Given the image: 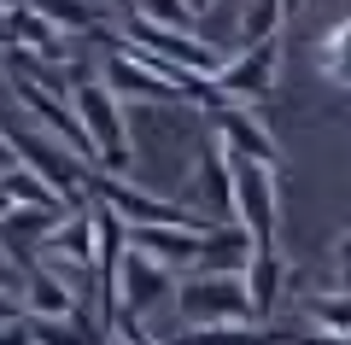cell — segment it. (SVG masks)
<instances>
[{"label":"cell","mask_w":351,"mask_h":345,"mask_svg":"<svg viewBox=\"0 0 351 345\" xmlns=\"http://www.w3.org/2000/svg\"><path fill=\"white\" fill-rule=\"evenodd\" d=\"M228 164H234L240 228L258 240V252H276V235H281V182H276V164H252V158H228Z\"/></svg>","instance_id":"obj_5"},{"label":"cell","mask_w":351,"mask_h":345,"mask_svg":"<svg viewBox=\"0 0 351 345\" xmlns=\"http://www.w3.org/2000/svg\"><path fill=\"white\" fill-rule=\"evenodd\" d=\"M322 71L334 76L339 88H351V18H339L334 36L322 41Z\"/></svg>","instance_id":"obj_21"},{"label":"cell","mask_w":351,"mask_h":345,"mask_svg":"<svg viewBox=\"0 0 351 345\" xmlns=\"http://www.w3.org/2000/svg\"><path fill=\"white\" fill-rule=\"evenodd\" d=\"M182 205L199 211L211 228H228L240 222V205H234V164L217 141H199V164H193V182L182 187Z\"/></svg>","instance_id":"obj_6"},{"label":"cell","mask_w":351,"mask_h":345,"mask_svg":"<svg viewBox=\"0 0 351 345\" xmlns=\"http://www.w3.org/2000/svg\"><path fill=\"white\" fill-rule=\"evenodd\" d=\"M281 24H287V6H281V0H252V6H240V18H234V53H252V47L281 41Z\"/></svg>","instance_id":"obj_14"},{"label":"cell","mask_w":351,"mask_h":345,"mask_svg":"<svg viewBox=\"0 0 351 345\" xmlns=\"http://www.w3.org/2000/svg\"><path fill=\"white\" fill-rule=\"evenodd\" d=\"M182 345H281V333L276 328H199V333H188Z\"/></svg>","instance_id":"obj_19"},{"label":"cell","mask_w":351,"mask_h":345,"mask_svg":"<svg viewBox=\"0 0 351 345\" xmlns=\"http://www.w3.org/2000/svg\"><path fill=\"white\" fill-rule=\"evenodd\" d=\"M258 263V240L240 228V222H228V228H211L199 246V270L193 275H240L246 281V270Z\"/></svg>","instance_id":"obj_13"},{"label":"cell","mask_w":351,"mask_h":345,"mask_svg":"<svg viewBox=\"0 0 351 345\" xmlns=\"http://www.w3.org/2000/svg\"><path fill=\"white\" fill-rule=\"evenodd\" d=\"M176 316L188 322V333H199V328H252L258 310H252V293L240 275H188L176 287Z\"/></svg>","instance_id":"obj_4"},{"label":"cell","mask_w":351,"mask_h":345,"mask_svg":"<svg viewBox=\"0 0 351 345\" xmlns=\"http://www.w3.org/2000/svg\"><path fill=\"white\" fill-rule=\"evenodd\" d=\"M334 275H339V293H351V235L334 240Z\"/></svg>","instance_id":"obj_23"},{"label":"cell","mask_w":351,"mask_h":345,"mask_svg":"<svg viewBox=\"0 0 351 345\" xmlns=\"http://www.w3.org/2000/svg\"><path fill=\"white\" fill-rule=\"evenodd\" d=\"M41 258H47L53 270L100 275V235H94V205H88V211H71V217H64V228L47 240V252H41Z\"/></svg>","instance_id":"obj_9"},{"label":"cell","mask_w":351,"mask_h":345,"mask_svg":"<svg viewBox=\"0 0 351 345\" xmlns=\"http://www.w3.org/2000/svg\"><path fill=\"white\" fill-rule=\"evenodd\" d=\"M299 345H351V340H334V333H304Z\"/></svg>","instance_id":"obj_24"},{"label":"cell","mask_w":351,"mask_h":345,"mask_svg":"<svg viewBox=\"0 0 351 345\" xmlns=\"http://www.w3.org/2000/svg\"><path fill=\"white\" fill-rule=\"evenodd\" d=\"M176 287H182V281H176L164 263H152L147 252L129 246V258H123V270H117L112 293H117V305H123V316H141V322H147L158 305H176Z\"/></svg>","instance_id":"obj_7"},{"label":"cell","mask_w":351,"mask_h":345,"mask_svg":"<svg viewBox=\"0 0 351 345\" xmlns=\"http://www.w3.org/2000/svg\"><path fill=\"white\" fill-rule=\"evenodd\" d=\"M41 12L59 24V36H76V29H100V24H106L100 6H82V0H47Z\"/></svg>","instance_id":"obj_20"},{"label":"cell","mask_w":351,"mask_h":345,"mask_svg":"<svg viewBox=\"0 0 351 345\" xmlns=\"http://www.w3.org/2000/svg\"><path fill=\"white\" fill-rule=\"evenodd\" d=\"M6 147H12V164L36 170L41 182H47L53 193L64 199V211H88V205H94V164H82L71 147H59L53 135L24 129V123L6 129Z\"/></svg>","instance_id":"obj_2"},{"label":"cell","mask_w":351,"mask_h":345,"mask_svg":"<svg viewBox=\"0 0 351 345\" xmlns=\"http://www.w3.org/2000/svg\"><path fill=\"white\" fill-rule=\"evenodd\" d=\"M6 41H12V53L64 59V36H59V24H53L41 6H29V0H12V6H6Z\"/></svg>","instance_id":"obj_12"},{"label":"cell","mask_w":351,"mask_h":345,"mask_svg":"<svg viewBox=\"0 0 351 345\" xmlns=\"http://www.w3.org/2000/svg\"><path fill=\"white\" fill-rule=\"evenodd\" d=\"M304 322L311 333H334V340H351V293L328 287V293H311L304 298Z\"/></svg>","instance_id":"obj_17"},{"label":"cell","mask_w":351,"mask_h":345,"mask_svg":"<svg viewBox=\"0 0 351 345\" xmlns=\"http://www.w3.org/2000/svg\"><path fill=\"white\" fill-rule=\"evenodd\" d=\"M6 211H64V199L24 164H6Z\"/></svg>","instance_id":"obj_16"},{"label":"cell","mask_w":351,"mask_h":345,"mask_svg":"<svg viewBox=\"0 0 351 345\" xmlns=\"http://www.w3.org/2000/svg\"><path fill=\"white\" fill-rule=\"evenodd\" d=\"M71 106H76V117H82V129H88L94 170L100 176H129V164H135V135H129L123 99H117L100 76H88V82H76Z\"/></svg>","instance_id":"obj_3"},{"label":"cell","mask_w":351,"mask_h":345,"mask_svg":"<svg viewBox=\"0 0 351 345\" xmlns=\"http://www.w3.org/2000/svg\"><path fill=\"white\" fill-rule=\"evenodd\" d=\"M129 246L147 252L152 263H164L170 275H182V281H188V275L199 270L205 235H199V228H135V235H129Z\"/></svg>","instance_id":"obj_11"},{"label":"cell","mask_w":351,"mask_h":345,"mask_svg":"<svg viewBox=\"0 0 351 345\" xmlns=\"http://www.w3.org/2000/svg\"><path fill=\"white\" fill-rule=\"evenodd\" d=\"M211 141L228 152V158H252V164H276V158H281V152H276V135L252 117V106H234V99L211 117Z\"/></svg>","instance_id":"obj_8"},{"label":"cell","mask_w":351,"mask_h":345,"mask_svg":"<svg viewBox=\"0 0 351 345\" xmlns=\"http://www.w3.org/2000/svg\"><path fill=\"white\" fill-rule=\"evenodd\" d=\"M276 71H281V41H269V47H252V53H234L228 59V71L217 76V88H223L228 99H263L269 88H276Z\"/></svg>","instance_id":"obj_10"},{"label":"cell","mask_w":351,"mask_h":345,"mask_svg":"<svg viewBox=\"0 0 351 345\" xmlns=\"http://www.w3.org/2000/svg\"><path fill=\"white\" fill-rule=\"evenodd\" d=\"M246 293H252V310H258V322L276 316L281 293H287V270H281V252H258V263L246 270Z\"/></svg>","instance_id":"obj_15"},{"label":"cell","mask_w":351,"mask_h":345,"mask_svg":"<svg viewBox=\"0 0 351 345\" xmlns=\"http://www.w3.org/2000/svg\"><path fill=\"white\" fill-rule=\"evenodd\" d=\"M112 345H164V340H152L141 316H123V322H117V333H112Z\"/></svg>","instance_id":"obj_22"},{"label":"cell","mask_w":351,"mask_h":345,"mask_svg":"<svg viewBox=\"0 0 351 345\" xmlns=\"http://www.w3.org/2000/svg\"><path fill=\"white\" fill-rule=\"evenodd\" d=\"M141 18H152L158 29H176V36H199V6H188V0H147Z\"/></svg>","instance_id":"obj_18"},{"label":"cell","mask_w":351,"mask_h":345,"mask_svg":"<svg viewBox=\"0 0 351 345\" xmlns=\"http://www.w3.org/2000/svg\"><path fill=\"white\" fill-rule=\"evenodd\" d=\"M117 36H123L129 47H141L152 64L176 71V76H205V82H217V76L228 71V53H217L211 41H199V36L158 29L152 18H141V6H117Z\"/></svg>","instance_id":"obj_1"}]
</instances>
